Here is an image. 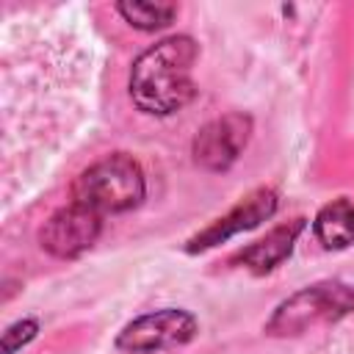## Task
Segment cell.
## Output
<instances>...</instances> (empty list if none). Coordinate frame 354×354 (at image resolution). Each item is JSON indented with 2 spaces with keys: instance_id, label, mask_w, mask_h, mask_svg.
Wrapping results in <instances>:
<instances>
[{
  "instance_id": "5b68a950",
  "label": "cell",
  "mask_w": 354,
  "mask_h": 354,
  "mask_svg": "<svg viewBox=\"0 0 354 354\" xmlns=\"http://www.w3.org/2000/svg\"><path fill=\"white\" fill-rule=\"evenodd\" d=\"M249 138H252V116L232 111L218 119H210L194 136L191 144L194 163L205 171H224L238 160Z\"/></svg>"
},
{
  "instance_id": "7a4b0ae2",
  "label": "cell",
  "mask_w": 354,
  "mask_h": 354,
  "mask_svg": "<svg viewBox=\"0 0 354 354\" xmlns=\"http://www.w3.org/2000/svg\"><path fill=\"white\" fill-rule=\"evenodd\" d=\"M147 196L144 169L127 152H113L83 169L72 183V202L105 216L127 213Z\"/></svg>"
},
{
  "instance_id": "30bf717a",
  "label": "cell",
  "mask_w": 354,
  "mask_h": 354,
  "mask_svg": "<svg viewBox=\"0 0 354 354\" xmlns=\"http://www.w3.org/2000/svg\"><path fill=\"white\" fill-rule=\"evenodd\" d=\"M116 11L124 17L127 25L138 28V30H160L166 25H171V19L177 17V6L174 3H152V0H122L116 3Z\"/></svg>"
},
{
  "instance_id": "9c48e42d",
  "label": "cell",
  "mask_w": 354,
  "mask_h": 354,
  "mask_svg": "<svg viewBox=\"0 0 354 354\" xmlns=\"http://www.w3.org/2000/svg\"><path fill=\"white\" fill-rule=\"evenodd\" d=\"M315 238L324 243V249H346L354 243V202L351 199H335L324 205L313 221Z\"/></svg>"
},
{
  "instance_id": "8992f818",
  "label": "cell",
  "mask_w": 354,
  "mask_h": 354,
  "mask_svg": "<svg viewBox=\"0 0 354 354\" xmlns=\"http://www.w3.org/2000/svg\"><path fill=\"white\" fill-rule=\"evenodd\" d=\"M279 207V196L274 188H254L252 194H246L232 210H227L224 216H218L216 221H210L205 230H199L194 238H188L185 252L196 254V252H207L224 241H230L232 235L249 232L254 227H260L263 221H268Z\"/></svg>"
},
{
  "instance_id": "8fae6325",
  "label": "cell",
  "mask_w": 354,
  "mask_h": 354,
  "mask_svg": "<svg viewBox=\"0 0 354 354\" xmlns=\"http://www.w3.org/2000/svg\"><path fill=\"white\" fill-rule=\"evenodd\" d=\"M39 335V321L36 318H19L11 326H6L0 337V354H17L22 346H28Z\"/></svg>"
},
{
  "instance_id": "6da1fadb",
  "label": "cell",
  "mask_w": 354,
  "mask_h": 354,
  "mask_svg": "<svg viewBox=\"0 0 354 354\" xmlns=\"http://www.w3.org/2000/svg\"><path fill=\"white\" fill-rule=\"evenodd\" d=\"M199 47L191 36H169L144 50L130 69V100L149 116H171L194 100V64Z\"/></svg>"
},
{
  "instance_id": "3957f363",
  "label": "cell",
  "mask_w": 354,
  "mask_h": 354,
  "mask_svg": "<svg viewBox=\"0 0 354 354\" xmlns=\"http://www.w3.org/2000/svg\"><path fill=\"white\" fill-rule=\"evenodd\" d=\"M354 313V285L326 279L307 285L279 301L274 315L266 321V332L274 337H296L321 324H335Z\"/></svg>"
},
{
  "instance_id": "ba28073f",
  "label": "cell",
  "mask_w": 354,
  "mask_h": 354,
  "mask_svg": "<svg viewBox=\"0 0 354 354\" xmlns=\"http://www.w3.org/2000/svg\"><path fill=\"white\" fill-rule=\"evenodd\" d=\"M304 224H307L304 218H293V221H285V224L274 227L266 238H260V241H254L252 246H246V249L238 254V263H241L243 268H249L252 274H257V277L274 271L277 266H282V263L290 257L293 243H296V238L301 235Z\"/></svg>"
},
{
  "instance_id": "277c9868",
  "label": "cell",
  "mask_w": 354,
  "mask_h": 354,
  "mask_svg": "<svg viewBox=\"0 0 354 354\" xmlns=\"http://www.w3.org/2000/svg\"><path fill=\"white\" fill-rule=\"evenodd\" d=\"M196 332L199 324L188 310L163 307L127 321L116 335V348L127 354H152V351L185 346L196 337Z\"/></svg>"
},
{
  "instance_id": "52a82bcc",
  "label": "cell",
  "mask_w": 354,
  "mask_h": 354,
  "mask_svg": "<svg viewBox=\"0 0 354 354\" xmlns=\"http://www.w3.org/2000/svg\"><path fill=\"white\" fill-rule=\"evenodd\" d=\"M102 232V216L72 202L55 210L39 230V246L53 257H77L94 246Z\"/></svg>"
}]
</instances>
